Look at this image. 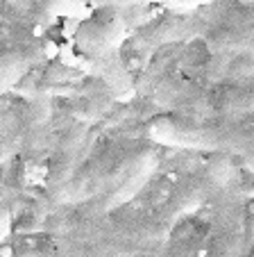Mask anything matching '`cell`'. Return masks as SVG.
Segmentation results:
<instances>
[{
    "mask_svg": "<svg viewBox=\"0 0 254 257\" xmlns=\"http://www.w3.org/2000/svg\"><path fill=\"white\" fill-rule=\"evenodd\" d=\"M10 228H12V221H10V214H7V209L0 205V241L10 234Z\"/></svg>",
    "mask_w": 254,
    "mask_h": 257,
    "instance_id": "10",
    "label": "cell"
},
{
    "mask_svg": "<svg viewBox=\"0 0 254 257\" xmlns=\"http://www.w3.org/2000/svg\"><path fill=\"white\" fill-rule=\"evenodd\" d=\"M245 257H254V250L252 252H245Z\"/></svg>",
    "mask_w": 254,
    "mask_h": 257,
    "instance_id": "12",
    "label": "cell"
},
{
    "mask_svg": "<svg viewBox=\"0 0 254 257\" xmlns=\"http://www.w3.org/2000/svg\"><path fill=\"white\" fill-rule=\"evenodd\" d=\"M150 93L166 109L186 116L243 118L254 114V80L243 84H200L175 73H161L150 78Z\"/></svg>",
    "mask_w": 254,
    "mask_h": 257,
    "instance_id": "2",
    "label": "cell"
},
{
    "mask_svg": "<svg viewBox=\"0 0 254 257\" xmlns=\"http://www.w3.org/2000/svg\"><path fill=\"white\" fill-rule=\"evenodd\" d=\"M211 216L206 225V255L209 257H245L247 252V209L236 175L209 198Z\"/></svg>",
    "mask_w": 254,
    "mask_h": 257,
    "instance_id": "4",
    "label": "cell"
},
{
    "mask_svg": "<svg viewBox=\"0 0 254 257\" xmlns=\"http://www.w3.org/2000/svg\"><path fill=\"white\" fill-rule=\"evenodd\" d=\"M231 157L234 155H229V153H213L202 169L179 178L163 198V203L152 209L159 221L166 228L175 230L184 216H191L200 207H204L211 194L216 191V187H220L222 182L236 175Z\"/></svg>",
    "mask_w": 254,
    "mask_h": 257,
    "instance_id": "3",
    "label": "cell"
},
{
    "mask_svg": "<svg viewBox=\"0 0 254 257\" xmlns=\"http://www.w3.org/2000/svg\"><path fill=\"white\" fill-rule=\"evenodd\" d=\"M148 137L157 146L229 153L240 160L254 153V121L245 118H202L170 112L154 116L148 123Z\"/></svg>",
    "mask_w": 254,
    "mask_h": 257,
    "instance_id": "1",
    "label": "cell"
},
{
    "mask_svg": "<svg viewBox=\"0 0 254 257\" xmlns=\"http://www.w3.org/2000/svg\"><path fill=\"white\" fill-rule=\"evenodd\" d=\"M66 257H168L166 246H145L105 230L96 218L73 221L62 239Z\"/></svg>",
    "mask_w": 254,
    "mask_h": 257,
    "instance_id": "5",
    "label": "cell"
},
{
    "mask_svg": "<svg viewBox=\"0 0 254 257\" xmlns=\"http://www.w3.org/2000/svg\"><path fill=\"white\" fill-rule=\"evenodd\" d=\"M39 59V50L32 46H21L0 53V93L14 87Z\"/></svg>",
    "mask_w": 254,
    "mask_h": 257,
    "instance_id": "9",
    "label": "cell"
},
{
    "mask_svg": "<svg viewBox=\"0 0 254 257\" xmlns=\"http://www.w3.org/2000/svg\"><path fill=\"white\" fill-rule=\"evenodd\" d=\"M84 137H87L84 123H75V125L68 127V130L64 132V137L59 139V146L53 157V164H50V178H48L53 194L62 196L66 185L71 182L73 173L77 171V160H80Z\"/></svg>",
    "mask_w": 254,
    "mask_h": 257,
    "instance_id": "6",
    "label": "cell"
},
{
    "mask_svg": "<svg viewBox=\"0 0 254 257\" xmlns=\"http://www.w3.org/2000/svg\"><path fill=\"white\" fill-rule=\"evenodd\" d=\"M193 30H195V23L191 19H184V16H161V19L152 21L150 25H145L143 30H139V34L132 39V48L141 50V53L154 50L161 44L184 39Z\"/></svg>",
    "mask_w": 254,
    "mask_h": 257,
    "instance_id": "7",
    "label": "cell"
},
{
    "mask_svg": "<svg viewBox=\"0 0 254 257\" xmlns=\"http://www.w3.org/2000/svg\"><path fill=\"white\" fill-rule=\"evenodd\" d=\"M120 16L114 10H102L93 16L91 21L82 23L77 30V41L82 48L87 50H100L107 48L111 41H116V37L120 34Z\"/></svg>",
    "mask_w": 254,
    "mask_h": 257,
    "instance_id": "8",
    "label": "cell"
},
{
    "mask_svg": "<svg viewBox=\"0 0 254 257\" xmlns=\"http://www.w3.org/2000/svg\"><path fill=\"white\" fill-rule=\"evenodd\" d=\"M243 162H245V166H247V169L254 173V153H252V155H247V157H243Z\"/></svg>",
    "mask_w": 254,
    "mask_h": 257,
    "instance_id": "11",
    "label": "cell"
}]
</instances>
